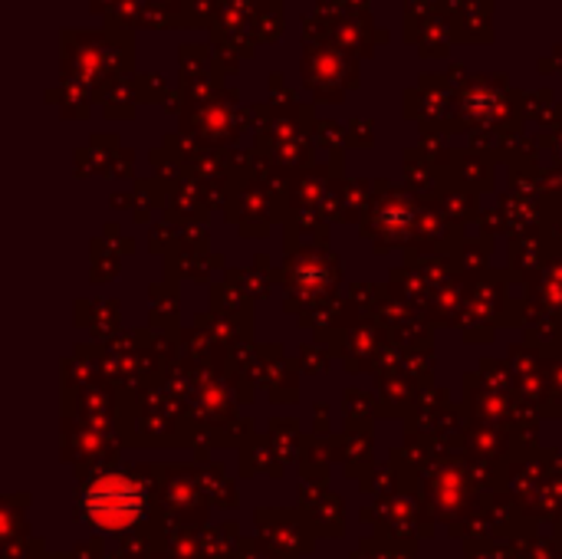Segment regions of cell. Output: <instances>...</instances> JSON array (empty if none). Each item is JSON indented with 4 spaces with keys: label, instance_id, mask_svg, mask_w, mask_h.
Segmentation results:
<instances>
[{
    "label": "cell",
    "instance_id": "1",
    "mask_svg": "<svg viewBox=\"0 0 562 559\" xmlns=\"http://www.w3.org/2000/svg\"><path fill=\"white\" fill-rule=\"evenodd\" d=\"M145 491L125 474H102L82 494L86 521L102 534H122L145 517Z\"/></svg>",
    "mask_w": 562,
    "mask_h": 559
}]
</instances>
